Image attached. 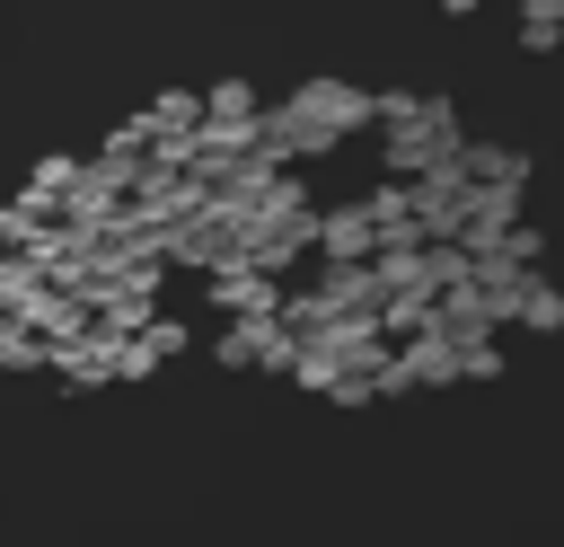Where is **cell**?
I'll return each mask as SVG.
<instances>
[{
  "label": "cell",
  "instance_id": "cell-1",
  "mask_svg": "<svg viewBox=\"0 0 564 547\" xmlns=\"http://www.w3.org/2000/svg\"><path fill=\"white\" fill-rule=\"evenodd\" d=\"M300 256H317V203L282 176V185L264 194V212L247 221V265H256L264 282H282V265H300Z\"/></svg>",
  "mask_w": 564,
  "mask_h": 547
},
{
  "label": "cell",
  "instance_id": "cell-2",
  "mask_svg": "<svg viewBox=\"0 0 564 547\" xmlns=\"http://www.w3.org/2000/svg\"><path fill=\"white\" fill-rule=\"evenodd\" d=\"M282 106L300 115V132H308V159H317V150H335L344 132H361V124H370V88H352V79H335V71L300 79Z\"/></svg>",
  "mask_w": 564,
  "mask_h": 547
},
{
  "label": "cell",
  "instance_id": "cell-3",
  "mask_svg": "<svg viewBox=\"0 0 564 547\" xmlns=\"http://www.w3.org/2000/svg\"><path fill=\"white\" fill-rule=\"evenodd\" d=\"M379 141H388V176H397V185H414V176H432L441 159H458V150H467V132H458V106H449V97H423V106H414V124H405V132H379Z\"/></svg>",
  "mask_w": 564,
  "mask_h": 547
},
{
  "label": "cell",
  "instance_id": "cell-4",
  "mask_svg": "<svg viewBox=\"0 0 564 547\" xmlns=\"http://www.w3.org/2000/svg\"><path fill=\"white\" fill-rule=\"evenodd\" d=\"M167 265H194L203 282L212 274H229V265H247V221H229V212H194L185 229H167Z\"/></svg>",
  "mask_w": 564,
  "mask_h": 547
},
{
  "label": "cell",
  "instance_id": "cell-5",
  "mask_svg": "<svg viewBox=\"0 0 564 547\" xmlns=\"http://www.w3.org/2000/svg\"><path fill=\"white\" fill-rule=\"evenodd\" d=\"M141 229H185L194 212H203V176H167V168H141V185H132V203H123Z\"/></svg>",
  "mask_w": 564,
  "mask_h": 547
},
{
  "label": "cell",
  "instance_id": "cell-6",
  "mask_svg": "<svg viewBox=\"0 0 564 547\" xmlns=\"http://www.w3.org/2000/svg\"><path fill=\"white\" fill-rule=\"evenodd\" d=\"M212 353H220L229 371H282V379H291V362H300V344L282 335V318H238V326L212 335Z\"/></svg>",
  "mask_w": 564,
  "mask_h": 547
},
{
  "label": "cell",
  "instance_id": "cell-7",
  "mask_svg": "<svg viewBox=\"0 0 564 547\" xmlns=\"http://www.w3.org/2000/svg\"><path fill=\"white\" fill-rule=\"evenodd\" d=\"M317 256H326V274H361V265H379V229H370V212H361V203H326V212H317Z\"/></svg>",
  "mask_w": 564,
  "mask_h": 547
},
{
  "label": "cell",
  "instance_id": "cell-8",
  "mask_svg": "<svg viewBox=\"0 0 564 547\" xmlns=\"http://www.w3.org/2000/svg\"><path fill=\"white\" fill-rule=\"evenodd\" d=\"M414 388H458V344H449V335H414V344H397V371H388L379 397H414Z\"/></svg>",
  "mask_w": 564,
  "mask_h": 547
},
{
  "label": "cell",
  "instance_id": "cell-9",
  "mask_svg": "<svg viewBox=\"0 0 564 547\" xmlns=\"http://www.w3.org/2000/svg\"><path fill=\"white\" fill-rule=\"evenodd\" d=\"M203 300L220 309V326H238V318H273V309H282V282H264L256 265H229V274L203 282Z\"/></svg>",
  "mask_w": 564,
  "mask_h": 547
},
{
  "label": "cell",
  "instance_id": "cell-10",
  "mask_svg": "<svg viewBox=\"0 0 564 547\" xmlns=\"http://www.w3.org/2000/svg\"><path fill=\"white\" fill-rule=\"evenodd\" d=\"M53 379H70V388H115V379H123V344H115L106 326H88L79 344H53Z\"/></svg>",
  "mask_w": 564,
  "mask_h": 547
},
{
  "label": "cell",
  "instance_id": "cell-11",
  "mask_svg": "<svg viewBox=\"0 0 564 547\" xmlns=\"http://www.w3.org/2000/svg\"><path fill=\"white\" fill-rule=\"evenodd\" d=\"M361 212H370V229H379V256H388V247H423L414 185H397V176H388V185H370V194H361Z\"/></svg>",
  "mask_w": 564,
  "mask_h": 547
},
{
  "label": "cell",
  "instance_id": "cell-12",
  "mask_svg": "<svg viewBox=\"0 0 564 547\" xmlns=\"http://www.w3.org/2000/svg\"><path fill=\"white\" fill-rule=\"evenodd\" d=\"M70 185H79V159H70V150H44V159L26 168V185H18V203H26L35 221H62Z\"/></svg>",
  "mask_w": 564,
  "mask_h": 547
},
{
  "label": "cell",
  "instance_id": "cell-13",
  "mask_svg": "<svg viewBox=\"0 0 564 547\" xmlns=\"http://www.w3.org/2000/svg\"><path fill=\"white\" fill-rule=\"evenodd\" d=\"M141 132H150V150H159V141H194V132H203V88H159V97L141 106Z\"/></svg>",
  "mask_w": 564,
  "mask_h": 547
},
{
  "label": "cell",
  "instance_id": "cell-14",
  "mask_svg": "<svg viewBox=\"0 0 564 547\" xmlns=\"http://www.w3.org/2000/svg\"><path fill=\"white\" fill-rule=\"evenodd\" d=\"M458 168L476 176V194H494V185H502V194H520V185H529V150H511V141H467V150H458Z\"/></svg>",
  "mask_w": 564,
  "mask_h": 547
},
{
  "label": "cell",
  "instance_id": "cell-15",
  "mask_svg": "<svg viewBox=\"0 0 564 547\" xmlns=\"http://www.w3.org/2000/svg\"><path fill=\"white\" fill-rule=\"evenodd\" d=\"M494 326H502V309H494L476 282H458V291L441 300V335H449L458 353H467V344H494Z\"/></svg>",
  "mask_w": 564,
  "mask_h": 547
},
{
  "label": "cell",
  "instance_id": "cell-16",
  "mask_svg": "<svg viewBox=\"0 0 564 547\" xmlns=\"http://www.w3.org/2000/svg\"><path fill=\"white\" fill-rule=\"evenodd\" d=\"M256 159H264V168L308 159V132H300V115H291V106H264V115H256Z\"/></svg>",
  "mask_w": 564,
  "mask_h": 547
},
{
  "label": "cell",
  "instance_id": "cell-17",
  "mask_svg": "<svg viewBox=\"0 0 564 547\" xmlns=\"http://www.w3.org/2000/svg\"><path fill=\"white\" fill-rule=\"evenodd\" d=\"M511 326H529V335H555V326H564V291H555L546 274H529V291H520Z\"/></svg>",
  "mask_w": 564,
  "mask_h": 547
},
{
  "label": "cell",
  "instance_id": "cell-18",
  "mask_svg": "<svg viewBox=\"0 0 564 547\" xmlns=\"http://www.w3.org/2000/svg\"><path fill=\"white\" fill-rule=\"evenodd\" d=\"M53 229H62V221H35V212H26L18 194L0 203V256H35V247H44Z\"/></svg>",
  "mask_w": 564,
  "mask_h": 547
},
{
  "label": "cell",
  "instance_id": "cell-19",
  "mask_svg": "<svg viewBox=\"0 0 564 547\" xmlns=\"http://www.w3.org/2000/svg\"><path fill=\"white\" fill-rule=\"evenodd\" d=\"M264 115V97L247 88V79H220L212 97H203V124H256Z\"/></svg>",
  "mask_w": 564,
  "mask_h": 547
},
{
  "label": "cell",
  "instance_id": "cell-20",
  "mask_svg": "<svg viewBox=\"0 0 564 547\" xmlns=\"http://www.w3.org/2000/svg\"><path fill=\"white\" fill-rule=\"evenodd\" d=\"M0 371L9 379H35V371H53V344H35L26 326H0Z\"/></svg>",
  "mask_w": 564,
  "mask_h": 547
},
{
  "label": "cell",
  "instance_id": "cell-21",
  "mask_svg": "<svg viewBox=\"0 0 564 547\" xmlns=\"http://www.w3.org/2000/svg\"><path fill=\"white\" fill-rule=\"evenodd\" d=\"M132 344H141V353H150V362H176V353H185V344H194V318H167V309H159V318H150V326H141V335H132Z\"/></svg>",
  "mask_w": 564,
  "mask_h": 547
},
{
  "label": "cell",
  "instance_id": "cell-22",
  "mask_svg": "<svg viewBox=\"0 0 564 547\" xmlns=\"http://www.w3.org/2000/svg\"><path fill=\"white\" fill-rule=\"evenodd\" d=\"M555 35H564V0H529L520 9V44L529 53H555Z\"/></svg>",
  "mask_w": 564,
  "mask_h": 547
},
{
  "label": "cell",
  "instance_id": "cell-23",
  "mask_svg": "<svg viewBox=\"0 0 564 547\" xmlns=\"http://www.w3.org/2000/svg\"><path fill=\"white\" fill-rule=\"evenodd\" d=\"M291 379H300V388H317V397H335V388H344V362H335L326 344H300V362H291Z\"/></svg>",
  "mask_w": 564,
  "mask_h": 547
},
{
  "label": "cell",
  "instance_id": "cell-24",
  "mask_svg": "<svg viewBox=\"0 0 564 547\" xmlns=\"http://www.w3.org/2000/svg\"><path fill=\"white\" fill-rule=\"evenodd\" d=\"M538 256H546V238H538V229L520 221V229L502 238V265H520V274H538Z\"/></svg>",
  "mask_w": 564,
  "mask_h": 547
},
{
  "label": "cell",
  "instance_id": "cell-25",
  "mask_svg": "<svg viewBox=\"0 0 564 547\" xmlns=\"http://www.w3.org/2000/svg\"><path fill=\"white\" fill-rule=\"evenodd\" d=\"M458 379H502V353H494V344H467V353H458Z\"/></svg>",
  "mask_w": 564,
  "mask_h": 547
},
{
  "label": "cell",
  "instance_id": "cell-26",
  "mask_svg": "<svg viewBox=\"0 0 564 547\" xmlns=\"http://www.w3.org/2000/svg\"><path fill=\"white\" fill-rule=\"evenodd\" d=\"M0 326H9V318H0Z\"/></svg>",
  "mask_w": 564,
  "mask_h": 547
}]
</instances>
